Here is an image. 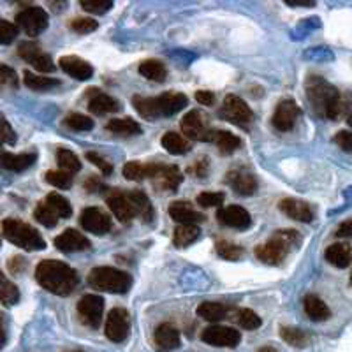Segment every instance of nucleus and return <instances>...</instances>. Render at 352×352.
Instances as JSON below:
<instances>
[{
  "instance_id": "obj_17",
  "label": "nucleus",
  "mask_w": 352,
  "mask_h": 352,
  "mask_svg": "<svg viewBox=\"0 0 352 352\" xmlns=\"http://www.w3.org/2000/svg\"><path fill=\"white\" fill-rule=\"evenodd\" d=\"M217 219L222 226L232 229H247L252 224V219H250V213L247 212L241 206L236 204H231V206H224L217 212Z\"/></svg>"
},
{
  "instance_id": "obj_47",
  "label": "nucleus",
  "mask_w": 352,
  "mask_h": 352,
  "mask_svg": "<svg viewBox=\"0 0 352 352\" xmlns=\"http://www.w3.org/2000/svg\"><path fill=\"white\" fill-rule=\"evenodd\" d=\"M224 199L226 196L222 192H201L197 196L196 203L203 208H217V206L224 203Z\"/></svg>"
},
{
  "instance_id": "obj_37",
  "label": "nucleus",
  "mask_w": 352,
  "mask_h": 352,
  "mask_svg": "<svg viewBox=\"0 0 352 352\" xmlns=\"http://www.w3.org/2000/svg\"><path fill=\"white\" fill-rule=\"evenodd\" d=\"M280 336L282 340L287 342L289 345L298 349L307 347L308 342H310V336L300 328H292V326H285V328H280Z\"/></svg>"
},
{
  "instance_id": "obj_36",
  "label": "nucleus",
  "mask_w": 352,
  "mask_h": 352,
  "mask_svg": "<svg viewBox=\"0 0 352 352\" xmlns=\"http://www.w3.org/2000/svg\"><path fill=\"white\" fill-rule=\"evenodd\" d=\"M44 203L48 204L58 219H69V217L72 215L71 203H69L64 196H60V194H56V192L48 194V197H46Z\"/></svg>"
},
{
  "instance_id": "obj_48",
  "label": "nucleus",
  "mask_w": 352,
  "mask_h": 352,
  "mask_svg": "<svg viewBox=\"0 0 352 352\" xmlns=\"http://www.w3.org/2000/svg\"><path fill=\"white\" fill-rule=\"evenodd\" d=\"M81 8L92 14H102L113 8V0H81Z\"/></svg>"
},
{
  "instance_id": "obj_16",
  "label": "nucleus",
  "mask_w": 352,
  "mask_h": 352,
  "mask_svg": "<svg viewBox=\"0 0 352 352\" xmlns=\"http://www.w3.org/2000/svg\"><path fill=\"white\" fill-rule=\"evenodd\" d=\"M80 224L85 231L94 234H106L111 229V219L100 208H85L80 215Z\"/></svg>"
},
{
  "instance_id": "obj_23",
  "label": "nucleus",
  "mask_w": 352,
  "mask_h": 352,
  "mask_svg": "<svg viewBox=\"0 0 352 352\" xmlns=\"http://www.w3.org/2000/svg\"><path fill=\"white\" fill-rule=\"evenodd\" d=\"M169 215H171V219L175 220V222H178L180 226H196L204 220L203 213L196 212L187 201H175V203L169 206Z\"/></svg>"
},
{
  "instance_id": "obj_43",
  "label": "nucleus",
  "mask_w": 352,
  "mask_h": 352,
  "mask_svg": "<svg viewBox=\"0 0 352 352\" xmlns=\"http://www.w3.org/2000/svg\"><path fill=\"white\" fill-rule=\"evenodd\" d=\"M34 217H36L39 224L46 226V228H55L56 222H58V217L53 213V210L50 208L46 203L37 204L36 212H34Z\"/></svg>"
},
{
  "instance_id": "obj_54",
  "label": "nucleus",
  "mask_w": 352,
  "mask_h": 352,
  "mask_svg": "<svg viewBox=\"0 0 352 352\" xmlns=\"http://www.w3.org/2000/svg\"><path fill=\"white\" fill-rule=\"evenodd\" d=\"M196 100L203 106H212L215 102V96L210 90H197L196 92Z\"/></svg>"
},
{
  "instance_id": "obj_2",
  "label": "nucleus",
  "mask_w": 352,
  "mask_h": 352,
  "mask_svg": "<svg viewBox=\"0 0 352 352\" xmlns=\"http://www.w3.org/2000/svg\"><path fill=\"white\" fill-rule=\"evenodd\" d=\"M307 96L317 115L329 118V120L338 118L342 109H344L340 92L328 81L320 80L317 76H312L307 81Z\"/></svg>"
},
{
  "instance_id": "obj_12",
  "label": "nucleus",
  "mask_w": 352,
  "mask_h": 352,
  "mask_svg": "<svg viewBox=\"0 0 352 352\" xmlns=\"http://www.w3.org/2000/svg\"><path fill=\"white\" fill-rule=\"evenodd\" d=\"M204 344L213 345V347H236L241 342V333L229 326H210L201 335Z\"/></svg>"
},
{
  "instance_id": "obj_8",
  "label": "nucleus",
  "mask_w": 352,
  "mask_h": 352,
  "mask_svg": "<svg viewBox=\"0 0 352 352\" xmlns=\"http://www.w3.org/2000/svg\"><path fill=\"white\" fill-rule=\"evenodd\" d=\"M129 331H131V316H129L127 310L125 308H113L108 314L104 328L108 340L122 344V342L127 340Z\"/></svg>"
},
{
  "instance_id": "obj_27",
  "label": "nucleus",
  "mask_w": 352,
  "mask_h": 352,
  "mask_svg": "<svg viewBox=\"0 0 352 352\" xmlns=\"http://www.w3.org/2000/svg\"><path fill=\"white\" fill-rule=\"evenodd\" d=\"M197 316L203 317L204 320H210V322H217V320H222L229 316L231 308L224 303H217V301H204L197 307Z\"/></svg>"
},
{
  "instance_id": "obj_5",
  "label": "nucleus",
  "mask_w": 352,
  "mask_h": 352,
  "mask_svg": "<svg viewBox=\"0 0 352 352\" xmlns=\"http://www.w3.org/2000/svg\"><path fill=\"white\" fill-rule=\"evenodd\" d=\"M2 234L9 243L16 245L23 250H43L46 247V241L43 240L39 231L18 219H6L2 222Z\"/></svg>"
},
{
  "instance_id": "obj_39",
  "label": "nucleus",
  "mask_w": 352,
  "mask_h": 352,
  "mask_svg": "<svg viewBox=\"0 0 352 352\" xmlns=\"http://www.w3.org/2000/svg\"><path fill=\"white\" fill-rule=\"evenodd\" d=\"M56 159H58V166L62 168V171L74 175V173H78L81 169L80 159H78L76 153H72L71 150L60 148L58 153H56Z\"/></svg>"
},
{
  "instance_id": "obj_28",
  "label": "nucleus",
  "mask_w": 352,
  "mask_h": 352,
  "mask_svg": "<svg viewBox=\"0 0 352 352\" xmlns=\"http://www.w3.org/2000/svg\"><path fill=\"white\" fill-rule=\"evenodd\" d=\"M37 155L36 153H20V155H14V153L4 152L2 153V166H4L8 171H25L30 166L36 162Z\"/></svg>"
},
{
  "instance_id": "obj_44",
  "label": "nucleus",
  "mask_w": 352,
  "mask_h": 352,
  "mask_svg": "<svg viewBox=\"0 0 352 352\" xmlns=\"http://www.w3.org/2000/svg\"><path fill=\"white\" fill-rule=\"evenodd\" d=\"M236 317H238V324L245 329H257L261 328V324H263L261 317L257 316L254 310H248V308H241V310H238Z\"/></svg>"
},
{
  "instance_id": "obj_13",
  "label": "nucleus",
  "mask_w": 352,
  "mask_h": 352,
  "mask_svg": "<svg viewBox=\"0 0 352 352\" xmlns=\"http://www.w3.org/2000/svg\"><path fill=\"white\" fill-rule=\"evenodd\" d=\"M18 55H20L25 62L32 64L34 69H37L41 74H44V72L55 71V62H53L52 56L41 52V48L37 46L36 43L20 44V48H18Z\"/></svg>"
},
{
  "instance_id": "obj_26",
  "label": "nucleus",
  "mask_w": 352,
  "mask_h": 352,
  "mask_svg": "<svg viewBox=\"0 0 352 352\" xmlns=\"http://www.w3.org/2000/svg\"><path fill=\"white\" fill-rule=\"evenodd\" d=\"M303 308H305V314L312 320H328L331 317V310H329L328 305L324 301L320 300L319 296L316 294H308L305 296L303 300Z\"/></svg>"
},
{
  "instance_id": "obj_60",
  "label": "nucleus",
  "mask_w": 352,
  "mask_h": 352,
  "mask_svg": "<svg viewBox=\"0 0 352 352\" xmlns=\"http://www.w3.org/2000/svg\"><path fill=\"white\" fill-rule=\"evenodd\" d=\"M347 122H349V125L352 127V108H351V113H349V116H347Z\"/></svg>"
},
{
  "instance_id": "obj_46",
  "label": "nucleus",
  "mask_w": 352,
  "mask_h": 352,
  "mask_svg": "<svg viewBox=\"0 0 352 352\" xmlns=\"http://www.w3.org/2000/svg\"><path fill=\"white\" fill-rule=\"evenodd\" d=\"M46 182L56 188H71L72 175L65 171H48L46 173Z\"/></svg>"
},
{
  "instance_id": "obj_52",
  "label": "nucleus",
  "mask_w": 352,
  "mask_h": 352,
  "mask_svg": "<svg viewBox=\"0 0 352 352\" xmlns=\"http://www.w3.org/2000/svg\"><path fill=\"white\" fill-rule=\"evenodd\" d=\"M335 143L344 152H352V131H340L335 136Z\"/></svg>"
},
{
  "instance_id": "obj_24",
  "label": "nucleus",
  "mask_w": 352,
  "mask_h": 352,
  "mask_svg": "<svg viewBox=\"0 0 352 352\" xmlns=\"http://www.w3.org/2000/svg\"><path fill=\"white\" fill-rule=\"evenodd\" d=\"M153 338L160 351H175L180 347V331L169 322H162L157 326Z\"/></svg>"
},
{
  "instance_id": "obj_59",
  "label": "nucleus",
  "mask_w": 352,
  "mask_h": 352,
  "mask_svg": "<svg viewBox=\"0 0 352 352\" xmlns=\"http://www.w3.org/2000/svg\"><path fill=\"white\" fill-rule=\"evenodd\" d=\"M257 352H278V351H276L275 347H272V345H264V347H261Z\"/></svg>"
},
{
  "instance_id": "obj_57",
  "label": "nucleus",
  "mask_w": 352,
  "mask_h": 352,
  "mask_svg": "<svg viewBox=\"0 0 352 352\" xmlns=\"http://www.w3.org/2000/svg\"><path fill=\"white\" fill-rule=\"evenodd\" d=\"M285 4L289 6H305V8H312L316 6L314 0H285Z\"/></svg>"
},
{
  "instance_id": "obj_42",
  "label": "nucleus",
  "mask_w": 352,
  "mask_h": 352,
  "mask_svg": "<svg viewBox=\"0 0 352 352\" xmlns=\"http://www.w3.org/2000/svg\"><path fill=\"white\" fill-rule=\"evenodd\" d=\"M0 300L6 307H11V305H16L20 300V291L12 282H9L6 276H2V287H0Z\"/></svg>"
},
{
  "instance_id": "obj_6",
  "label": "nucleus",
  "mask_w": 352,
  "mask_h": 352,
  "mask_svg": "<svg viewBox=\"0 0 352 352\" xmlns=\"http://www.w3.org/2000/svg\"><path fill=\"white\" fill-rule=\"evenodd\" d=\"M88 284L94 289H99V291L124 294L131 289L132 278L129 273L122 272V270L111 268V266H99V268H94L90 272Z\"/></svg>"
},
{
  "instance_id": "obj_35",
  "label": "nucleus",
  "mask_w": 352,
  "mask_h": 352,
  "mask_svg": "<svg viewBox=\"0 0 352 352\" xmlns=\"http://www.w3.org/2000/svg\"><path fill=\"white\" fill-rule=\"evenodd\" d=\"M199 228L197 226H188L182 224L175 229V234H173V243L176 247H187V245L194 243V241L199 238Z\"/></svg>"
},
{
  "instance_id": "obj_51",
  "label": "nucleus",
  "mask_w": 352,
  "mask_h": 352,
  "mask_svg": "<svg viewBox=\"0 0 352 352\" xmlns=\"http://www.w3.org/2000/svg\"><path fill=\"white\" fill-rule=\"evenodd\" d=\"M87 159L90 160V162H92L94 166H97V168H99L100 171L104 173V175H111V173H113L111 162H108V160H106L102 155H99V153L88 152L87 153Z\"/></svg>"
},
{
  "instance_id": "obj_15",
  "label": "nucleus",
  "mask_w": 352,
  "mask_h": 352,
  "mask_svg": "<svg viewBox=\"0 0 352 352\" xmlns=\"http://www.w3.org/2000/svg\"><path fill=\"white\" fill-rule=\"evenodd\" d=\"M148 178L157 180L160 187L166 190H176L184 182V175L176 166H164V164H148Z\"/></svg>"
},
{
  "instance_id": "obj_21",
  "label": "nucleus",
  "mask_w": 352,
  "mask_h": 352,
  "mask_svg": "<svg viewBox=\"0 0 352 352\" xmlns=\"http://www.w3.org/2000/svg\"><path fill=\"white\" fill-rule=\"evenodd\" d=\"M58 65H60V69L65 72V74H69V76H72V78H76V80H80V81L90 80L94 74L92 65L76 55L62 56L60 60H58Z\"/></svg>"
},
{
  "instance_id": "obj_20",
  "label": "nucleus",
  "mask_w": 352,
  "mask_h": 352,
  "mask_svg": "<svg viewBox=\"0 0 352 352\" xmlns=\"http://www.w3.org/2000/svg\"><path fill=\"white\" fill-rule=\"evenodd\" d=\"M228 184L236 194L241 196H250V194L257 192V178L254 173L247 171V169H232L228 175Z\"/></svg>"
},
{
  "instance_id": "obj_18",
  "label": "nucleus",
  "mask_w": 352,
  "mask_h": 352,
  "mask_svg": "<svg viewBox=\"0 0 352 352\" xmlns=\"http://www.w3.org/2000/svg\"><path fill=\"white\" fill-rule=\"evenodd\" d=\"M278 208H280L284 215H287L292 220H298V222H312L314 217H316V212H314V208L307 201L294 199V197L282 199Z\"/></svg>"
},
{
  "instance_id": "obj_53",
  "label": "nucleus",
  "mask_w": 352,
  "mask_h": 352,
  "mask_svg": "<svg viewBox=\"0 0 352 352\" xmlns=\"http://www.w3.org/2000/svg\"><path fill=\"white\" fill-rule=\"evenodd\" d=\"M0 83L2 85H11V87H16V72L12 71L11 67H8L6 64L0 65Z\"/></svg>"
},
{
  "instance_id": "obj_22",
  "label": "nucleus",
  "mask_w": 352,
  "mask_h": 352,
  "mask_svg": "<svg viewBox=\"0 0 352 352\" xmlns=\"http://www.w3.org/2000/svg\"><path fill=\"white\" fill-rule=\"evenodd\" d=\"M106 203H108V208L111 210L113 215L120 220L122 224H131L132 220H134V217L138 215L134 206H132L131 201H129L127 194H122V192L111 194Z\"/></svg>"
},
{
  "instance_id": "obj_10",
  "label": "nucleus",
  "mask_w": 352,
  "mask_h": 352,
  "mask_svg": "<svg viewBox=\"0 0 352 352\" xmlns=\"http://www.w3.org/2000/svg\"><path fill=\"white\" fill-rule=\"evenodd\" d=\"M18 25L25 30L27 36H39L41 32L46 30L48 27L50 16L48 12L44 11L43 8H37V6H32V8L23 9L21 12H18L16 16Z\"/></svg>"
},
{
  "instance_id": "obj_7",
  "label": "nucleus",
  "mask_w": 352,
  "mask_h": 352,
  "mask_svg": "<svg viewBox=\"0 0 352 352\" xmlns=\"http://www.w3.org/2000/svg\"><path fill=\"white\" fill-rule=\"evenodd\" d=\"M219 116L231 124L243 125L247 127L254 118V113L250 106L238 96H228L224 99V104L219 109Z\"/></svg>"
},
{
  "instance_id": "obj_19",
  "label": "nucleus",
  "mask_w": 352,
  "mask_h": 352,
  "mask_svg": "<svg viewBox=\"0 0 352 352\" xmlns=\"http://www.w3.org/2000/svg\"><path fill=\"white\" fill-rule=\"evenodd\" d=\"M55 247L64 254L72 252H81V250H88L90 248V241L85 238L80 231L76 229H65L60 236L55 238Z\"/></svg>"
},
{
  "instance_id": "obj_11",
  "label": "nucleus",
  "mask_w": 352,
  "mask_h": 352,
  "mask_svg": "<svg viewBox=\"0 0 352 352\" xmlns=\"http://www.w3.org/2000/svg\"><path fill=\"white\" fill-rule=\"evenodd\" d=\"M104 312V300L97 294H87L78 301V316L81 322L90 328H99Z\"/></svg>"
},
{
  "instance_id": "obj_49",
  "label": "nucleus",
  "mask_w": 352,
  "mask_h": 352,
  "mask_svg": "<svg viewBox=\"0 0 352 352\" xmlns=\"http://www.w3.org/2000/svg\"><path fill=\"white\" fill-rule=\"evenodd\" d=\"M97 27H99V23L96 20H92V18H76V20L71 21V28L78 34L94 32Z\"/></svg>"
},
{
  "instance_id": "obj_1",
  "label": "nucleus",
  "mask_w": 352,
  "mask_h": 352,
  "mask_svg": "<svg viewBox=\"0 0 352 352\" xmlns=\"http://www.w3.org/2000/svg\"><path fill=\"white\" fill-rule=\"evenodd\" d=\"M36 280L43 289L56 296H69L78 287L80 276L74 268L60 261H41L36 268Z\"/></svg>"
},
{
  "instance_id": "obj_45",
  "label": "nucleus",
  "mask_w": 352,
  "mask_h": 352,
  "mask_svg": "<svg viewBox=\"0 0 352 352\" xmlns=\"http://www.w3.org/2000/svg\"><path fill=\"white\" fill-rule=\"evenodd\" d=\"M65 124H67V127L74 129V131H92L94 129L92 118L87 115H81V113H71L65 118Z\"/></svg>"
},
{
  "instance_id": "obj_56",
  "label": "nucleus",
  "mask_w": 352,
  "mask_h": 352,
  "mask_svg": "<svg viewBox=\"0 0 352 352\" xmlns=\"http://www.w3.org/2000/svg\"><path fill=\"white\" fill-rule=\"evenodd\" d=\"M336 234H338V236L351 238L352 236V220H349V222H344L340 228L336 229Z\"/></svg>"
},
{
  "instance_id": "obj_4",
  "label": "nucleus",
  "mask_w": 352,
  "mask_h": 352,
  "mask_svg": "<svg viewBox=\"0 0 352 352\" xmlns=\"http://www.w3.org/2000/svg\"><path fill=\"white\" fill-rule=\"evenodd\" d=\"M300 241L301 238L298 231H292V229L276 231L275 236L257 247L256 256L266 264H280L292 248H296L300 245Z\"/></svg>"
},
{
  "instance_id": "obj_9",
  "label": "nucleus",
  "mask_w": 352,
  "mask_h": 352,
  "mask_svg": "<svg viewBox=\"0 0 352 352\" xmlns=\"http://www.w3.org/2000/svg\"><path fill=\"white\" fill-rule=\"evenodd\" d=\"M180 127L184 134L190 140L196 141H210L212 140V131L208 127V118L199 111V109H192L182 118Z\"/></svg>"
},
{
  "instance_id": "obj_38",
  "label": "nucleus",
  "mask_w": 352,
  "mask_h": 352,
  "mask_svg": "<svg viewBox=\"0 0 352 352\" xmlns=\"http://www.w3.org/2000/svg\"><path fill=\"white\" fill-rule=\"evenodd\" d=\"M23 81L28 88H32V90H50L53 87H58L60 81L53 80V78H46L43 74H32V72L25 71L23 74Z\"/></svg>"
},
{
  "instance_id": "obj_40",
  "label": "nucleus",
  "mask_w": 352,
  "mask_h": 352,
  "mask_svg": "<svg viewBox=\"0 0 352 352\" xmlns=\"http://www.w3.org/2000/svg\"><path fill=\"white\" fill-rule=\"evenodd\" d=\"M217 252H219L220 257H224L228 261H238L240 257H243L245 250L240 245L232 243V241L220 240L217 241Z\"/></svg>"
},
{
  "instance_id": "obj_30",
  "label": "nucleus",
  "mask_w": 352,
  "mask_h": 352,
  "mask_svg": "<svg viewBox=\"0 0 352 352\" xmlns=\"http://www.w3.org/2000/svg\"><path fill=\"white\" fill-rule=\"evenodd\" d=\"M166 152L173 153V155H184V153L190 152V143L185 136L178 134V132H166L162 140H160Z\"/></svg>"
},
{
  "instance_id": "obj_25",
  "label": "nucleus",
  "mask_w": 352,
  "mask_h": 352,
  "mask_svg": "<svg viewBox=\"0 0 352 352\" xmlns=\"http://www.w3.org/2000/svg\"><path fill=\"white\" fill-rule=\"evenodd\" d=\"M88 109L96 115H108V113H116L120 109V102L116 99H113L111 96L102 92L92 94L90 100H88Z\"/></svg>"
},
{
  "instance_id": "obj_41",
  "label": "nucleus",
  "mask_w": 352,
  "mask_h": 352,
  "mask_svg": "<svg viewBox=\"0 0 352 352\" xmlns=\"http://www.w3.org/2000/svg\"><path fill=\"white\" fill-rule=\"evenodd\" d=\"M124 176L132 182L144 180V178H148V164H141V162H136V160L127 162L124 166Z\"/></svg>"
},
{
  "instance_id": "obj_58",
  "label": "nucleus",
  "mask_w": 352,
  "mask_h": 352,
  "mask_svg": "<svg viewBox=\"0 0 352 352\" xmlns=\"http://www.w3.org/2000/svg\"><path fill=\"white\" fill-rule=\"evenodd\" d=\"M194 171H196V175L199 176V178H204V175H206V162H204V160L196 162V164H194Z\"/></svg>"
},
{
  "instance_id": "obj_29",
  "label": "nucleus",
  "mask_w": 352,
  "mask_h": 352,
  "mask_svg": "<svg viewBox=\"0 0 352 352\" xmlns=\"http://www.w3.org/2000/svg\"><path fill=\"white\" fill-rule=\"evenodd\" d=\"M351 247L345 243H333L326 248V259L335 268H347L351 264Z\"/></svg>"
},
{
  "instance_id": "obj_33",
  "label": "nucleus",
  "mask_w": 352,
  "mask_h": 352,
  "mask_svg": "<svg viewBox=\"0 0 352 352\" xmlns=\"http://www.w3.org/2000/svg\"><path fill=\"white\" fill-rule=\"evenodd\" d=\"M212 140L215 141L217 148L222 153H232L236 152L241 146V140L238 136H234L232 132L228 131H217L212 134Z\"/></svg>"
},
{
  "instance_id": "obj_34",
  "label": "nucleus",
  "mask_w": 352,
  "mask_h": 352,
  "mask_svg": "<svg viewBox=\"0 0 352 352\" xmlns=\"http://www.w3.org/2000/svg\"><path fill=\"white\" fill-rule=\"evenodd\" d=\"M140 74L143 78L150 81H164L166 76H168V71H166V65L160 60H144L140 64Z\"/></svg>"
},
{
  "instance_id": "obj_32",
  "label": "nucleus",
  "mask_w": 352,
  "mask_h": 352,
  "mask_svg": "<svg viewBox=\"0 0 352 352\" xmlns=\"http://www.w3.org/2000/svg\"><path fill=\"white\" fill-rule=\"evenodd\" d=\"M106 129L113 134H120V136H136L141 134V125L132 118H113L106 124Z\"/></svg>"
},
{
  "instance_id": "obj_31",
  "label": "nucleus",
  "mask_w": 352,
  "mask_h": 352,
  "mask_svg": "<svg viewBox=\"0 0 352 352\" xmlns=\"http://www.w3.org/2000/svg\"><path fill=\"white\" fill-rule=\"evenodd\" d=\"M127 197L141 219H144L146 222H150L153 219V206L146 194L141 192V190H132V192L127 194Z\"/></svg>"
},
{
  "instance_id": "obj_14",
  "label": "nucleus",
  "mask_w": 352,
  "mask_h": 352,
  "mask_svg": "<svg viewBox=\"0 0 352 352\" xmlns=\"http://www.w3.org/2000/svg\"><path fill=\"white\" fill-rule=\"evenodd\" d=\"M301 111L298 108V104L292 99L282 100L280 104L276 106L275 113H273V127L280 132L292 131V127L296 125L298 118H300Z\"/></svg>"
},
{
  "instance_id": "obj_50",
  "label": "nucleus",
  "mask_w": 352,
  "mask_h": 352,
  "mask_svg": "<svg viewBox=\"0 0 352 352\" xmlns=\"http://www.w3.org/2000/svg\"><path fill=\"white\" fill-rule=\"evenodd\" d=\"M16 36H18L16 25L9 23V21H6V20L0 21V43L11 44Z\"/></svg>"
},
{
  "instance_id": "obj_3",
  "label": "nucleus",
  "mask_w": 352,
  "mask_h": 352,
  "mask_svg": "<svg viewBox=\"0 0 352 352\" xmlns=\"http://www.w3.org/2000/svg\"><path fill=\"white\" fill-rule=\"evenodd\" d=\"M187 102V96L180 92H166L159 97H134V108L146 120L176 115Z\"/></svg>"
},
{
  "instance_id": "obj_55",
  "label": "nucleus",
  "mask_w": 352,
  "mask_h": 352,
  "mask_svg": "<svg viewBox=\"0 0 352 352\" xmlns=\"http://www.w3.org/2000/svg\"><path fill=\"white\" fill-rule=\"evenodd\" d=\"M2 127H4V132H2V141H4L6 144H14V143H16V136H14V131H12L11 125H9L8 120L2 122Z\"/></svg>"
}]
</instances>
